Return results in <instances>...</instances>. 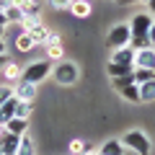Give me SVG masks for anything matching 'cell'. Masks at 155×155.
<instances>
[{"label": "cell", "mask_w": 155, "mask_h": 155, "mask_svg": "<svg viewBox=\"0 0 155 155\" xmlns=\"http://www.w3.org/2000/svg\"><path fill=\"white\" fill-rule=\"evenodd\" d=\"M5 62H8V54H0V67L5 65Z\"/></svg>", "instance_id": "obj_36"}, {"label": "cell", "mask_w": 155, "mask_h": 155, "mask_svg": "<svg viewBox=\"0 0 155 155\" xmlns=\"http://www.w3.org/2000/svg\"><path fill=\"white\" fill-rule=\"evenodd\" d=\"M140 101L142 104H153L155 101V80H147V83L140 85Z\"/></svg>", "instance_id": "obj_19"}, {"label": "cell", "mask_w": 155, "mask_h": 155, "mask_svg": "<svg viewBox=\"0 0 155 155\" xmlns=\"http://www.w3.org/2000/svg\"><path fill=\"white\" fill-rule=\"evenodd\" d=\"M119 96H122L124 101H129V104H142V101H140V85H137V83L127 85V88H124Z\"/></svg>", "instance_id": "obj_23"}, {"label": "cell", "mask_w": 155, "mask_h": 155, "mask_svg": "<svg viewBox=\"0 0 155 155\" xmlns=\"http://www.w3.org/2000/svg\"><path fill=\"white\" fill-rule=\"evenodd\" d=\"M67 11H70L72 18L85 21V18H91V13H93V5H91V0H72Z\"/></svg>", "instance_id": "obj_8"}, {"label": "cell", "mask_w": 155, "mask_h": 155, "mask_svg": "<svg viewBox=\"0 0 155 155\" xmlns=\"http://www.w3.org/2000/svg\"><path fill=\"white\" fill-rule=\"evenodd\" d=\"M0 39H5V28L3 26H0Z\"/></svg>", "instance_id": "obj_37"}, {"label": "cell", "mask_w": 155, "mask_h": 155, "mask_svg": "<svg viewBox=\"0 0 155 155\" xmlns=\"http://www.w3.org/2000/svg\"><path fill=\"white\" fill-rule=\"evenodd\" d=\"M31 114H34V101H18V106H16L18 119H31Z\"/></svg>", "instance_id": "obj_24"}, {"label": "cell", "mask_w": 155, "mask_h": 155, "mask_svg": "<svg viewBox=\"0 0 155 155\" xmlns=\"http://www.w3.org/2000/svg\"><path fill=\"white\" fill-rule=\"evenodd\" d=\"M13 96V85H8V83H0V106L5 104L8 98Z\"/></svg>", "instance_id": "obj_29"}, {"label": "cell", "mask_w": 155, "mask_h": 155, "mask_svg": "<svg viewBox=\"0 0 155 155\" xmlns=\"http://www.w3.org/2000/svg\"><path fill=\"white\" fill-rule=\"evenodd\" d=\"M44 3L52 8V11H67L72 0H44Z\"/></svg>", "instance_id": "obj_28"}, {"label": "cell", "mask_w": 155, "mask_h": 155, "mask_svg": "<svg viewBox=\"0 0 155 155\" xmlns=\"http://www.w3.org/2000/svg\"><path fill=\"white\" fill-rule=\"evenodd\" d=\"M0 54H8V44H5V39H0Z\"/></svg>", "instance_id": "obj_34"}, {"label": "cell", "mask_w": 155, "mask_h": 155, "mask_svg": "<svg viewBox=\"0 0 155 155\" xmlns=\"http://www.w3.org/2000/svg\"><path fill=\"white\" fill-rule=\"evenodd\" d=\"M124 142V147L132 150V153L137 155H150V150H153V142H150V137L142 132V129H129V132H124V137H119Z\"/></svg>", "instance_id": "obj_3"}, {"label": "cell", "mask_w": 155, "mask_h": 155, "mask_svg": "<svg viewBox=\"0 0 155 155\" xmlns=\"http://www.w3.org/2000/svg\"><path fill=\"white\" fill-rule=\"evenodd\" d=\"M16 106H18V98H16V96H11L5 104L0 106V124H3V127L11 122L13 116H16Z\"/></svg>", "instance_id": "obj_14"}, {"label": "cell", "mask_w": 155, "mask_h": 155, "mask_svg": "<svg viewBox=\"0 0 155 155\" xmlns=\"http://www.w3.org/2000/svg\"><path fill=\"white\" fill-rule=\"evenodd\" d=\"M116 3H119V5H134L137 0H116Z\"/></svg>", "instance_id": "obj_35"}, {"label": "cell", "mask_w": 155, "mask_h": 155, "mask_svg": "<svg viewBox=\"0 0 155 155\" xmlns=\"http://www.w3.org/2000/svg\"><path fill=\"white\" fill-rule=\"evenodd\" d=\"M31 34V39H34V44L36 47H47L49 44V39H52V28H47L44 23H39L36 28H34V31H28Z\"/></svg>", "instance_id": "obj_15"}, {"label": "cell", "mask_w": 155, "mask_h": 155, "mask_svg": "<svg viewBox=\"0 0 155 155\" xmlns=\"http://www.w3.org/2000/svg\"><path fill=\"white\" fill-rule=\"evenodd\" d=\"M145 8H147V13L155 18V0H147V5H145Z\"/></svg>", "instance_id": "obj_32"}, {"label": "cell", "mask_w": 155, "mask_h": 155, "mask_svg": "<svg viewBox=\"0 0 155 155\" xmlns=\"http://www.w3.org/2000/svg\"><path fill=\"white\" fill-rule=\"evenodd\" d=\"M109 62H114V65H132V67H134V49H132V47L111 49V57H109Z\"/></svg>", "instance_id": "obj_10"}, {"label": "cell", "mask_w": 155, "mask_h": 155, "mask_svg": "<svg viewBox=\"0 0 155 155\" xmlns=\"http://www.w3.org/2000/svg\"><path fill=\"white\" fill-rule=\"evenodd\" d=\"M106 41H109L111 49H122V47H129V41H132V31H129V23H116V26L109 31Z\"/></svg>", "instance_id": "obj_5"}, {"label": "cell", "mask_w": 155, "mask_h": 155, "mask_svg": "<svg viewBox=\"0 0 155 155\" xmlns=\"http://www.w3.org/2000/svg\"><path fill=\"white\" fill-rule=\"evenodd\" d=\"M0 26H3V28H8V26H11V23H8V16H5V11H0Z\"/></svg>", "instance_id": "obj_31"}, {"label": "cell", "mask_w": 155, "mask_h": 155, "mask_svg": "<svg viewBox=\"0 0 155 155\" xmlns=\"http://www.w3.org/2000/svg\"><path fill=\"white\" fill-rule=\"evenodd\" d=\"M134 67L132 65H114V62H109L106 65V75L109 78H122V75H129Z\"/></svg>", "instance_id": "obj_21"}, {"label": "cell", "mask_w": 155, "mask_h": 155, "mask_svg": "<svg viewBox=\"0 0 155 155\" xmlns=\"http://www.w3.org/2000/svg\"><path fill=\"white\" fill-rule=\"evenodd\" d=\"M52 65H54V62H49V60H36V62H31V65L23 67L21 80H28V83H36V85H39L44 78H52Z\"/></svg>", "instance_id": "obj_4"}, {"label": "cell", "mask_w": 155, "mask_h": 155, "mask_svg": "<svg viewBox=\"0 0 155 155\" xmlns=\"http://www.w3.org/2000/svg\"><path fill=\"white\" fill-rule=\"evenodd\" d=\"M62 57H65V44H62V39H60V41H49V44L44 47V60L60 62Z\"/></svg>", "instance_id": "obj_13"}, {"label": "cell", "mask_w": 155, "mask_h": 155, "mask_svg": "<svg viewBox=\"0 0 155 155\" xmlns=\"http://www.w3.org/2000/svg\"><path fill=\"white\" fill-rule=\"evenodd\" d=\"M18 142H21L18 134L5 132L3 137H0V153H3V155H16V153H18Z\"/></svg>", "instance_id": "obj_11"}, {"label": "cell", "mask_w": 155, "mask_h": 155, "mask_svg": "<svg viewBox=\"0 0 155 155\" xmlns=\"http://www.w3.org/2000/svg\"><path fill=\"white\" fill-rule=\"evenodd\" d=\"M13 96H16L18 101H34L39 96V85L28 83V80H18V83L13 85Z\"/></svg>", "instance_id": "obj_7"}, {"label": "cell", "mask_w": 155, "mask_h": 155, "mask_svg": "<svg viewBox=\"0 0 155 155\" xmlns=\"http://www.w3.org/2000/svg\"><path fill=\"white\" fill-rule=\"evenodd\" d=\"M3 134H5V127H3V124H0V137H3Z\"/></svg>", "instance_id": "obj_38"}, {"label": "cell", "mask_w": 155, "mask_h": 155, "mask_svg": "<svg viewBox=\"0 0 155 155\" xmlns=\"http://www.w3.org/2000/svg\"><path fill=\"white\" fill-rule=\"evenodd\" d=\"M34 39H31V34L28 31H18L16 36H13V49L16 52H31L34 49Z\"/></svg>", "instance_id": "obj_12"}, {"label": "cell", "mask_w": 155, "mask_h": 155, "mask_svg": "<svg viewBox=\"0 0 155 155\" xmlns=\"http://www.w3.org/2000/svg\"><path fill=\"white\" fill-rule=\"evenodd\" d=\"M52 78H54L57 85H75L78 78H80V67L72 60H60L52 65Z\"/></svg>", "instance_id": "obj_2"}, {"label": "cell", "mask_w": 155, "mask_h": 155, "mask_svg": "<svg viewBox=\"0 0 155 155\" xmlns=\"http://www.w3.org/2000/svg\"><path fill=\"white\" fill-rule=\"evenodd\" d=\"M132 83H134L132 72H129V75H122V78H111V85H114V91H116V93H122V91L127 88V85H132Z\"/></svg>", "instance_id": "obj_25"}, {"label": "cell", "mask_w": 155, "mask_h": 155, "mask_svg": "<svg viewBox=\"0 0 155 155\" xmlns=\"http://www.w3.org/2000/svg\"><path fill=\"white\" fill-rule=\"evenodd\" d=\"M5 132H11V134H26L28 132V119H18V116H13L11 122L5 124Z\"/></svg>", "instance_id": "obj_18"}, {"label": "cell", "mask_w": 155, "mask_h": 155, "mask_svg": "<svg viewBox=\"0 0 155 155\" xmlns=\"http://www.w3.org/2000/svg\"><path fill=\"white\" fill-rule=\"evenodd\" d=\"M147 39H150V47H155V21H153V26H150V34H147Z\"/></svg>", "instance_id": "obj_30"}, {"label": "cell", "mask_w": 155, "mask_h": 155, "mask_svg": "<svg viewBox=\"0 0 155 155\" xmlns=\"http://www.w3.org/2000/svg\"><path fill=\"white\" fill-rule=\"evenodd\" d=\"M132 78H134V83L142 85L147 83V80H155V70H147V67H134L132 70Z\"/></svg>", "instance_id": "obj_20"}, {"label": "cell", "mask_w": 155, "mask_h": 155, "mask_svg": "<svg viewBox=\"0 0 155 155\" xmlns=\"http://www.w3.org/2000/svg\"><path fill=\"white\" fill-rule=\"evenodd\" d=\"M153 21H155V18L150 16V13H145V11H140V13H134V16H132V21H129V31H132V41H129V47H132L134 52L150 47L147 34H150Z\"/></svg>", "instance_id": "obj_1"}, {"label": "cell", "mask_w": 155, "mask_h": 155, "mask_svg": "<svg viewBox=\"0 0 155 155\" xmlns=\"http://www.w3.org/2000/svg\"><path fill=\"white\" fill-rule=\"evenodd\" d=\"M5 16H8V23H18V26H21V21H23V11L16 5V3L5 11Z\"/></svg>", "instance_id": "obj_26"}, {"label": "cell", "mask_w": 155, "mask_h": 155, "mask_svg": "<svg viewBox=\"0 0 155 155\" xmlns=\"http://www.w3.org/2000/svg\"><path fill=\"white\" fill-rule=\"evenodd\" d=\"M16 155H39L36 153V140L31 137V134H21V142H18V153Z\"/></svg>", "instance_id": "obj_17"}, {"label": "cell", "mask_w": 155, "mask_h": 155, "mask_svg": "<svg viewBox=\"0 0 155 155\" xmlns=\"http://www.w3.org/2000/svg\"><path fill=\"white\" fill-rule=\"evenodd\" d=\"M134 67H147L155 70V47H145V49L134 52Z\"/></svg>", "instance_id": "obj_9"}, {"label": "cell", "mask_w": 155, "mask_h": 155, "mask_svg": "<svg viewBox=\"0 0 155 155\" xmlns=\"http://www.w3.org/2000/svg\"><path fill=\"white\" fill-rule=\"evenodd\" d=\"M39 23H41V16H23V21H21V31H34Z\"/></svg>", "instance_id": "obj_27"}, {"label": "cell", "mask_w": 155, "mask_h": 155, "mask_svg": "<svg viewBox=\"0 0 155 155\" xmlns=\"http://www.w3.org/2000/svg\"><path fill=\"white\" fill-rule=\"evenodd\" d=\"M67 150H70V155H83V153H88V150H91V145L85 142L83 137H75V140H70Z\"/></svg>", "instance_id": "obj_22"}, {"label": "cell", "mask_w": 155, "mask_h": 155, "mask_svg": "<svg viewBox=\"0 0 155 155\" xmlns=\"http://www.w3.org/2000/svg\"><path fill=\"white\" fill-rule=\"evenodd\" d=\"M137 3H142V5H147V0H137Z\"/></svg>", "instance_id": "obj_39"}, {"label": "cell", "mask_w": 155, "mask_h": 155, "mask_svg": "<svg viewBox=\"0 0 155 155\" xmlns=\"http://www.w3.org/2000/svg\"><path fill=\"white\" fill-rule=\"evenodd\" d=\"M124 150L127 147H124L122 140H106V142L98 147V153L101 155H124Z\"/></svg>", "instance_id": "obj_16"}, {"label": "cell", "mask_w": 155, "mask_h": 155, "mask_svg": "<svg viewBox=\"0 0 155 155\" xmlns=\"http://www.w3.org/2000/svg\"><path fill=\"white\" fill-rule=\"evenodd\" d=\"M13 5V0H0V11H8Z\"/></svg>", "instance_id": "obj_33"}, {"label": "cell", "mask_w": 155, "mask_h": 155, "mask_svg": "<svg viewBox=\"0 0 155 155\" xmlns=\"http://www.w3.org/2000/svg\"><path fill=\"white\" fill-rule=\"evenodd\" d=\"M21 75H23V70H21V65H18V62H13V60H8L5 65L0 67V83H8V85H16L18 80H21Z\"/></svg>", "instance_id": "obj_6"}]
</instances>
